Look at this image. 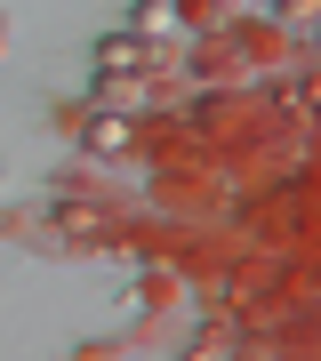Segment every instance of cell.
I'll return each mask as SVG.
<instances>
[{"label": "cell", "mask_w": 321, "mask_h": 361, "mask_svg": "<svg viewBox=\"0 0 321 361\" xmlns=\"http://www.w3.org/2000/svg\"><path fill=\"white\" fill-rule=\"evenodd\" d=\"M89 145H97V153H121V145H128V129L104 113V121H89Z\"/></svg>", "instance_id": "1"}, {"label": "cell", "mask_w": 321, "mask_h": 361, "mask_svg": "<svg viewBox=\"0 0 321 361\" xmlns=\"http://www.w3.org/2000/svg\"><path fill=\"white\" fill-rule=\"evenodd\" d=\"M137 56H145V40H104L97 65H113V73H121V65H137Z\"/></svg>", "instance_id": "2"}]
</instances>
